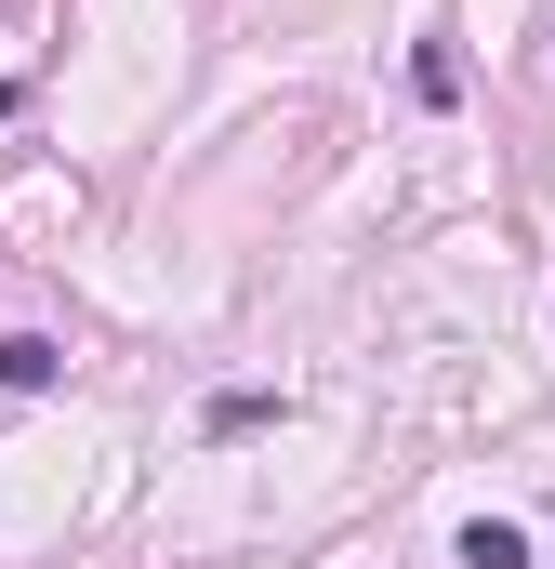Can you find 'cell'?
I'll return each instance as SVG.
<instances>
[{
    "label": "cell",
    "mask_w": 555,
    "mask_h": 569,
    "mask_svg": "<svg viewBox=\"0 0 555 569\" xmlns=\"http://www.w3.org/2000/svg\"><path fill=\"white\" fill-rule=\"evenodd\" d=\"M0 385H13V398L67 385V345H40V331H0Z\"/></svg>",
    "instance_id": "1"
},
{
    "label": "cell",
    "mask_w": 555,
    "mask_h": 569,
    "mask_svg": "<svg viewBox=\"0 0 555 569\" xmlns=\"http://www.w3.org/2000/svg\"><path fill=\"white\" fill-rule=\"evenodd\" d=\"M463 569H529V530H503V517H476V530H463Z\"/></svg>",
    "instance_id": "2"
}]
</instances>
